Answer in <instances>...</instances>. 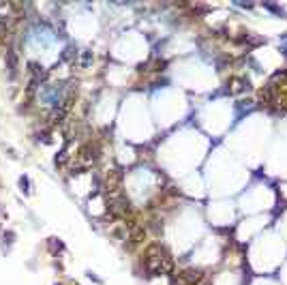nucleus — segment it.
<instances>
[{
  "mask_svg": "<svg viewBox=\"0 0 287 285\" xmlns=\"http://www.w3.org/2000/svg\"><path fill=\"white\" fill-rule=\"evenodd\" d=\"M144 266H146V270H148L150 277H161V274L171 272L174 262H171V257L161 247H150L148 253H146Z\"/></svg>",
  "mask_w": 287,
  "mask_h": 285,
  "instance_id": "nucleus-1",
  "label": "nucleus"
}]
</instances>
